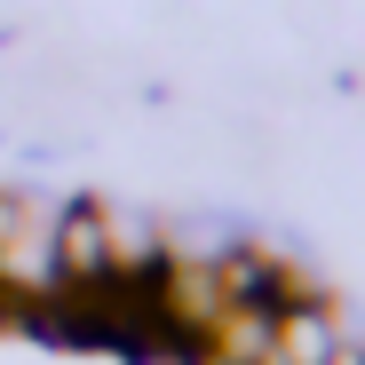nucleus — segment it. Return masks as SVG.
<instances>
[{
  "label": "nucleus",
  "instance_id": "obj_1",
  "mask_svg": "<svg viewBox=\"0 0 365 365\" xmlns=\"http://www.w3.org/2000/svg\"><path fill=\"white\" fill-rule=\"evenodd\" d=\"M96 215H103L111 278L151 286V278H159V262H167V215H151V207H135V199H96Z\"/></svg>",
  "mask_w": 365,
  "mask_h": 365
},
{
  "label": "nucleus",
  "instance_id": "obj_2",
  "mask_svg": "<svg viewBox=\"0 0 365 365\" xmlns=\"http://www.w3.org/2000/svg\"><path fill=\"white\" fill-rule=\"evenodd\" d=\"M103 278H111L103 215H96V199H64V207H56V294H88Z\"/></svg>",
  "mask_w": 365,
  "mask_h": 365
},
{
  "label": "nucleus",
  "instance_id": "obj_4",
  "mask_svg": "<svg viewBox=\"0 0 365 365\" xmlns=\"http://www.w3.org/2000/svg\"><path fill=\"white\" fill-rule=\"evenodd\" d=\"M326 365H365V341H341V349H334Z\"/></svg>",
  "mask_w": 365,
  "mask_h": 365
},
{
  "label": "nucleus",
  "instance_id": "obj_3",
  "mask_svg": "<svg viewBox=\"0 0 365 365\" xmlns=\"http://www.w3.org/2000/svg\"><path fill=\"white\" fill-rule=\"evenodd\" d=\"M341 341H349V326H341V310H334L326 294L286 302L278 326H270V357H278V365H326Z\"/></svg>",
  "mask_w": 365,
  "mask_h": 365
}]
</instances>
